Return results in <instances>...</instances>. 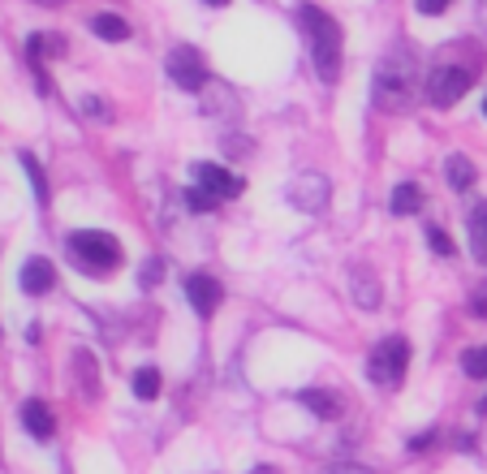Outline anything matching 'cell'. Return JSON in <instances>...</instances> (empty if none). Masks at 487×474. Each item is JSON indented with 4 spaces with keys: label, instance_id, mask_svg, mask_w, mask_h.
Instances as JSON below:
<instances>
[{
    "label": "cell",
    "instance_id": "14",
    "mask_svg": "<svg viewBox=\"0 0 487 474\" xmlns=\"http://www.w3.org/2000/svg\"><path fill=\"white\" fill-rule=\"evenodd\" d=\"M91 30H96L99 39H108V44H125V39H130V22L117 18V13H96V18H91Z\"/></svg>",
    "mask_w": 487,
    "mask_h": 474
},
{
    "label": "cell",
    "instance_id": "27",
    "mask_svg": "<svg viewBox=\"0 0 487 474\" xmlns=\"http://www.w3.org/2000/svg\"><path fill=\"white\" fill-rule=\"evenodd\" d=\"M470 315H474V320H487V285H479V289L470 294Z\"/></svg>",
    "mask_w": 487,
    "mask_h": 474
},
{
    "label": "cell",
    "instance_id": "20",
    "mask_svg": "<svg viewBox=\"0 0 487 474\" xmlns=\"http://www.w3.org/2000/svg\"><path fill=\"white\" fill-rule=\"evenodd\" d=\"M134 397H160V371L155 367H143V371H134Z\"/></svg>",
    "mask_w": 487,
    "mask_h": 474
},
{
    "label": "cell",
    "instance_id": "1",
    "mask_svg": "<svg viewBox=\"0 0 487 474\" xmlns=\"http://www.w3.org/2000/svg\"><path fill=\"white\" fill-rule=\"evenodd\" d=\"M415 74H418V56L406 44H392L375 70V104L384 112H406V104L415 100Z\"/></svg>",
    "mask_w": 487,
    "mask_h": 474
},
{
    "label": "cell",
    "instance_id": "15",
    "mask_svg": "<svg viewBox=\"0 0 487 474\" xmlns=\"http://www.w3.org/2000/svg\"><path fill=\"white\" fill-rule=\"evenodd\" d=\"M444 177H449V186H453V190H470L479 173H474V164H470L466 155H458V151H453V155L444 160Z\"/></svg>",
    "mask_w": 487,
    "mask_h": 474
},
{
    "label": "cell",
    "instance_id": "19",
    "mask_svg": "<svg viewBox=\"0 0 487 474\" xmlns=\"http://www.w3.org/2000/svg\"><path fill=\"white\" fill-rule=\"evenodd\" d=\"M18 160H22L26 177H30V186H35V199H39V203H48V181H44V164H39V160H35L30 151H22Z\"/></svg>",
    "mask_w": 487,
    "mask_h": 474
},
{
    "label": "cell",
    "instance_id": "3",
    "mask_svg": "<svg viewBox=\"0 0 487 474\" xmlns=\"http://www.w3.org/2000/svg\"><path fill=\"white\" fill-rule=\"evenodd\" d=\"M70 254L82 272H113L122 263V242L99 229H78L70 233Z\"/></svg>",
    "mask_w": 487,
    "mask_h": 474
},
{
    "label": "cell",
    "instance_id": "34",
    "mask_svg": "<svg viewBox=\"0 0 487 474\" xmlns=\"http://www.w3.org/2000/svg\"><path fill=\"white\" fill-rule=\"evenodd\" d=\"M483 112H487V100H483Z\"/></svg>",
    "mask_w": 487,
    "mask_h": 474
},
{
    "label": "cell",
    "instance_id": "29",
    "mask_svg": "<svg viewBox=\"0 0 487 474\" xmlns=\"http://www.w3.org/2000/svg\"><path fill=\"white\" fill-rule=\"evenodd\" d=\"M323 474H375V470H366V466H354V462H337V466H328Z\"/></svg>",
    "mask_w": 487,
    "mask_h": 474
},
{
    "label": "cell",
    "instance_id": "8",
    "mask_svg": "<svg viewBox=\"0 0 487 474\" xmlns=\"http://www.w3.org/2000/svg\"><path fill=\"white\" fill-rule=\"evenodd\" d=\"M195 177H198V186H203L207 195H216V199H238L246 190L242 177L220 169V164H195Z\"/></svg>",
    "mask_w": 487,
    "mask_h": 474
},
{
    "label": "cell",
    "instance_id": "32",
    "mask_svg": "<svg viewBox=\"0 0 487 474\" xmlns=\"http://www.w3.org/2000/svg\"><path fill=\"white\" fill-rule=\"evenodd\" d=\"M203 4H216V9H220V4H229V0H203Z\"/></svg>",
    "mask_w": 487,
    "mask_h": 474
},
{
    "label": "cell",
    "instance_id": "2",
    "mask_svg": "<svg viewBox=\"0 0 487 474\" xmlns=\"http://www.w3.org/2000/svg\"><path fill=\"white\" fill-rule=\"evenodd\" d=\"M302 26H306V39H311L319 78L337 82L341 78V26H337V18H328L319 4H302Z\"/></svg>",
    "mask_w": 487,
    "mask_h": 474
},
{
    "label": "cell",
    "instance_id": "4",
    "mask_svg": "<svg viewBox=\"0 0 487 474\" xmlns=\"http://www.w3.org/2000/svg\"><path fill=\"white\" fill-rule=\"evenodd\" d=\"M406 367H410V341L406 337H389V341L375 345L371 362H366V375H371V384H380V388L392 393V388H401Z\"/></svg>",
    "mask_w": 487,
    "mask_h": 474
},
{
    "label": "cell",
    "instance_id": "17",
    "mask_svg": "<svg viewBox=\"0 0 487 474\" xmlns=\"http://www.w3.org/2000/svg\"><path fill=\"white\" fill-rule=\"evenodd\" d=\"M73 367H78V379H82V397L96 401L99 375H96V358H91V350H78V353H73Z\"/></svg>",
    "mask_w": 487,
    "mask_h": 474
},
{
    "label": "cell",
    "instance_id": "28",
    "mask_svg": "<svg viewBox=\"0 0 487 474\" xmlns=\"http://www.w3.org/2000/svg\"><path fill=\"white\" fill-rule=\"evenodd\" d=\"M449 4H453V0H418V13H427V18H440Z\"/></svg>",
    "mask_w": 487,
    "mask_h": 474
},
{
    "label": "cell",
    "instance_id": "11",
    "mask_svg": "<svg viewBox=\"0 0 487 474\" xmlns=\"http://www.w3.org/2000/svg\"><path fill=\"white\" fill-rule=\"evenodd\" d=\"M52 285H56V268H52L48 259H39V254L26 259L22 263V289L26 294H30V298H44Z\"/></svg>",
    "mask_w": 487,
    "mask_h": 474
},
{
    "label": "cell",
    "instance_id": "7",
    "mask_svg": "<svg viewBox=\"0 0 487 474\" xmlns=\"http://www.w3.org/2000/svg\"><path fill=\"white\" fill-rule=\"evenodd\" d=\"M290 203L298 212H323V207H328V177L298 173L290 186Z\"/></svg>",
    "mask_w": 487,
    "mask_h": 474
},
{
    "label": "cell",
    "instance_id": "9",
    "mask_svg": "<svg viewBox=\"0 0 487 474\" xmlns=\"http://www.w3.org/2000/svg\"><path fill=\"white\" fill-rule=\"evenodd\" d=\"M186 298H190V306H195L198 315H216L220 298H224V289H220V280H216V276L195 272L190 280H186Z\"/></svg>",
    "mask_w": 487,
    "mask_h": 474
},
{
    "label": "cell",
    "instance_id": "23",
    "mask_svg": "<svg viewBox=\"0 0 487 474\" xmlns=\"http://www.w3.org/2000/svg\"><path fill=\"white\" fill-rule=\"evenodd\" d=\"M354 294H358V302H363V306H380V289L371 285V276H366V272H358V280H354Z\"/></svg>",
    "mask_w": 487,
    "mask_h": 474
},
{
    "label": "cell",
    "instance_id": "13",
    "mask_svg": "<svg viewBox=\"0 0 487 474\" xmlns=\"http://www.w3.org/2000/svg\"><path fill=\"white\" fill-rule=\"evenodd\" d=\"M22 427L35 436V440H48L52 431H56V419H52V410L44 401H26L22 405Z\"/></svg>",
    "mask_w": 487,
    "mask_h": 474
},
{
    "label": "cell",
    "instance_id": "30",
    "mask_svg": "<svg viewBox=\"0 0 487 474\" xmlns=\"http://www.w3.org/2000/svg\"><path fill=\"white\" fill-rule=\"evenodd\" d=\"M432 440H436L432 431H427V436H418V440H410V453H423V449H427V445H432Z\"/></svg>",
    "mask_w": 487,
    "mask_h": 474
},
{
    "label": "cell",
    "instance_id": "5",
    "mask_svg": "<svg viewBox=\"0 0 487 474\" xmlns=\"http://www.w3.org/2000/svg\"><path fill=\"white\" fill-rule=\"evenodd\" d=\"M164 70H169L172 87H181V91H203L207 87V61H203V52L195 44H177L169 52V61H164Z\"/></svg>",
    "mask_w": 487,
    "mask_h": 474
},
{
    "label": "cell",
    "instance_id": "26",
    "mask_svg": "<svg viewBox=\"0 0 487 474\" xmlns=\"http://www.w3.org/2000/svg\"><path fill=\"white\" fill-rule=\"evenodd\" d=\"M82 112H87L91 121H108V117H113V112H108V104L96 100V96H87V100H82Z\"/></svg>",
    "mask_w": 487,
    "mask_h": 474
},
{
    "label": "cell",
    "instance_id": "33",
    "mask_svg": "<svg viewBox=\"0 0 487 474\" xmlns=\"http://www.w3.org/2000/svg\"><path fill=\"white\" fill-rule=\"evenodd\" d=\"M35 4H61V0H35Z\"/></svg>",
    "mask_w": 487,
    "mask_h": 474
},
{
    "label": "cell",
    "instance_id": "16",
    "mask_svg": "<svg viewBox=\"0 0 487 474\" xmlns=\"http://www.w3.org/2000/svg\"><path fill=\"white\" fill-rule=\"evenodd\" d=\"M418 207H423V190H418L415 181H401L392 190V216H415Z\"/></svg>",
    "mask_w": 487,
    "mask_h": 474
},
{
    "label": "cell",
    "instance_id": "6",
    "mask_svg": "<svg viewBox=\"0 0 487 474\" xmlns=\"http://www.w3.org/2000/svg\"><path fill=\"white\" fill-rule=\"evenodd\" d=\"M470 70L466 65H440L427 74V100L436 104V108H449V104H458L470 91Z\"/></svg>",
    "mask_w": 487,
    "mask_h": 474
},
{
    "label": "cell",
    "instance_id": "24",
    "mask_svg": "<svg viewBox=\"0 0 487 474\" xmlns=\"http://www.w3.org/2000/svg\"><path fill=\"white\" fill-rule=\"evenodd\" d=\"M186 203H190L195 212H216V195H207L203 186H198V190H190V195H186Z\"/></svg>",
    "mask_w": 487,
    "mask_h": 474
},
{
    "label": "cell",
    "instance_id": "18",
    "mask_svg": "<svg viewBox=\"0 0 487 474\" xmlns=\"http://www.w3.org/2000/svg\"><path fill=\"white\" fill-rule=\"evenodd\" d=\"M470 246H474V259L487 263V203L470 212Z\"/></svg>",
    "mask_w": 487,
    "mask_h": 474
},
{
    "label": "cell",
    "instance_id": "31",
    "mask_svg": "<svg viewBox=\"0 0 487 474\" xmlns=\"http://www.w3.org/2000/svg\"><path fill=\"white\" fill-rule=\"evenodd\" d=\"M250 474H281V470H276V466H255Z\"/></svg>",
    "mask_w": 487,
    "mask_h": 474
},
{
    "label": "cell",
    "instance_id": "12",
    "mask_svg": "<svg viewBox=\"0 0 487 474\" xmlns=\"http://www.w3.org/2000/svg\"><path fill=\"white\" fill-rule=\"evenodd\" d=\"M65 48H70V44H65L61 35H30V39H26V56H30L35 74L44 70V61H48V56H65ZM39 87L48 91V82H44V74H39Z\"/></svg>",
    "mask_w": 487,
    "mask_h": 474
},
{
    "label": "cell",
    "instance_id": "21",
    "mask_svg": "<svg viewBox=\"0 0 487 474\" xmlns=\"http://www.w3.org/2000/svg\"><path fill=\"white\" fill-rule=\"evenodd\" d=\"M462 371L470 375V379H487V345H470V350L462 353Z\"/></svg>",
    "mask_w": 487,
    "mask_h": 474
},
{
    "label": "cell",
    "instance_id": "22",
    "mask_svg": "<svg viewBox=\"0 0 487 474\" xmlns=\"http://www.w3.org/2000/svg\"><path fill=\"white\" fill-rule=\"evenodd\" d=\"M427 242H432V250H436L440 259H453V254H458V246H453V237H449L444 229H436V225H427Z\"/></svg>",
    "mask_w": 487,
    "mask_h": 474
},
{
    "label": "cell",
    "instance_id": "10",
    "mask_svg": "<svg viewBox=\"0 0 487 474\" xmlns=\"http://www.w3.org/2000/svg\"><path fill=\"white\" fill-rule=\"evenodd\" d=\"M298 401H302L315 419H323V423H337V419L345 414V401L337 397V393H328V388H302Z\"/></svg>",
    "mask_w": 487,
    "mask_h": 474
},
{
    "label": "cell",
    "instance_id": "25",
    "mask_svg": "<svg viewBox=\"0 0 487 474\" xmlns=\"http://www.w3.org/2000/svg\"><path fill=\"white\" fill-rule=\"evenodd\" d=\"M160 276H164V259H147V268H143L139 280H143L147 289H155V285H160Z\"/></svg>",
    "mask_w": 487,
    "mask_h": 474
}]
</instances>
